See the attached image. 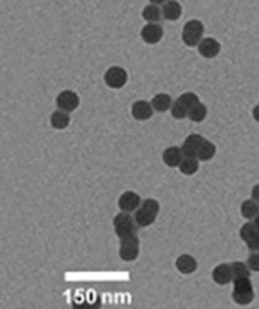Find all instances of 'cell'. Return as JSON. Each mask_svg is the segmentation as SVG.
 <instances>
[{
  "mask_svg": "<svg viewBox=\"0 0 259 309\" xmlns=\"http://www.w3.org/2000/svg\"><path fill=\"white\" fill-rule=\"evenodd\" d=\"M160 203L152 198L146 199L135 211L134 219L137 226L142 228L151 226L155 223L160 213Z\"/></svg>",
  "mask_w": 259,
  "mask_h": 309,
  "instance_id": "cell-1",
  "label": "cell"
},
{
  "mask_svg": "<svg viewBox=\"0 0 259 309\" xmlns=\"http://www.w3.org/2000/svg\"><path fill=\"white\" fill-rule=\"evenodd\" d=\"M234 288L233 298L238 304H249L254 298V292L249 277L234 279Z\"/></svg>",
  "mask_w": 259,
  "mask_h": 309,
  "instance_id": "cell-2",
  "label": "cell"
},
{
  "mask_svg": "<svg viewBox=\"0 0 259 309\" xmlns=\"http://www.w3.org/2000/svg\"><path fill=\"white\" fill-rule=\"evenodd\" d=\"M113 226L115 233L120 239L137 234V223L134 217L128 213L117 214L113 219Z\"/></svg>",
  "mask_w": 259,
  "mask_h": 309,
  "instance_id": "cell-3",
  "label": "cell"
},
{
  "mask_svg": "<svg viewBox=\"0 0 259 309\" xmlns=\"http://www.w3.org/2000/svg\"><path fill=\"white\" fill-rule=\"evenodd\" d=\"M119 256L122 261H134L140 254V239L137 234L120 239Z\"/></svg>",
  "mask_w": 259,
  "mask_h": 309,
  "instance_id": "cell-4",
  "label": "cell"
},
{
  "mask_svg": "<svg viewBox=\"0 0 259 309\" xmlns=\"http://www.w3.org/2000/svg\"><path fill=\"white\" fill-rule=\"evenodd\" d=\"M203 33V24L198 20H191L183 28V42L188 46H197L201 42Z\"/></svg>",
  "mask_w": 259,
  "mask_h": 309,
  "instance_id": "cell-5",
  "label": "cell"
},
{
  "mask_svg": "<svg viewBox=\"0 0 259 309\" xmlns=\"http://www.w3.org/2000/svg\"><path fill=\"white\" fill-rule=\"evenodd\" d=\"M127 73L125 69L118 66L110 68L104 76L106 85L116 89L122 88L127 82Z\"/></svg>",
  "mask_w": 259,
  "mask_h": 309,
  "instance_id": "cell-6",
  "label": "cell"
},
{
  "mask_svg": "<svg viewBox=\"0 0 259 309\" xmlns=\"http://www.w3.org/2000/svg\"><path fill=\"white\" fill-rule=\"evenodd\" d=\"M142 198L139 195L132 191H127L120 195L118 199V207L121 212H135L142 205Z\"/></svg>",
  "mask_w": 259,
  "mask_h": 309,
  "instance_id": "cell-7",
  "label": "cell"
},
{
  "mask_svg": "<svg viewBox=\"0 0 259 309\" xmlns=\"http://www.w3.org/2000/svg\"><path fill=\"white\" fill-rule=\"evenodd\" d=\"M240 237L251 251L259 252V229L253 223H247L240 230Z\"/></svg>",
  "mask_w": 259,
  "mask_h": 309,
  "instance_id": "cell-8",
  "label": "cell"
},
{
  "mask_svg": "<svg viewBox=\"0 0 259 309\" xmlns=\"http://www.w3.org/2000/svg\"><path fill=\"white\" fill-rule=\"evenodd\" d=\"M56 103L61 111L70 112L79 106V98L75 92L65 90L59 95Z\"/></svg>",
  "mask_w": 259,
  "mask_h": 309,
  "instance_id": "cell-9",
  "label": "cell"
},
{
  "mask_svg": "<svg viewBox=\"0 0 259 309\" xmlns=\"http://www.w3.org/2000/svg\"><path fill=\"white\" fill-rule=\"evenodd\" d=\"M205 138L197 134H192L184 141L181 150L184 157L197 158V152Z\"/></svg>",
  "mask_w": 259,
  "mask_h": 309,
  "instance_id": "cell-10",
  "label": "cell"
},
{
  "mask_svg": "<svg viewBox=\"0 0 259 309\" xmlns=\"http://www.w3.org/2000/svg\"><path fill=\"white\" fill-rule=\"evenodd\" d=\"M163 35L162 27L157 23H149L142 31V38L148 44H156L162 39Z\"/></svg>",
  "mask_w": 259,
  "mask_h": 309,
  "instance_id": "cell-11",
  "label": "cell"
},
{
  "mask_svg": "<svg viewBox=\"0 0 259 309\" xmlns=\"http://www.w3.org/2000/svg\"><path fill=\"white\" fill-rule=\"evenodd\" d=\"M198 51L204 57H215L220 53V45L216 40L213 38H205L200 42Z\"/></svg>",
  "mask_w": 259,
  "mask_h": 309,
  "instance_id": "cell-12",
  "label": "cell"
},
{
  "mask_svg": "<svg viewBox=\"0 0 259 309\" xmlns=\"http://www.w3.org/2000/svg\"><path fill=\"white\" fill-rule=\"evenodd\" d=\"M132 115L138 120H146L153 115V108L146 101H137L132 105Z\"/></svg>",
  "mask_w": 259,
  "mask_h": 309,
  "instance_id": "cell-13",
  "label": "cell"
},
{
  "mask_svg": "<svg viewBox=\"0 0 259 309\" xmlns=\"http://www.w3.org/2000/svg\"><path fill=\"white\" fill-rule=\"evenodd\" d=\"M176 268L179 272L184 275H189L197 270V262L194 257L188 254H183L177 259Z\"/></svg>",
  "mask_w": 259,
  "mask_h": 309,
  "instance_id": "cell-14",
  "label": "cell"
},
{
  "mask_svg": "<svg viewBox=\"0 0 259 309\" xmlns=\"http://www.w3.org/2000/svg\"><path fill=\"white\" fill-rule=\"evenodd\" d=\"M183 159V152L181 148L177 146L167 148L163 152L164 163L170 168H176L179 166Z\"/></svg>",
  "mask_w": 259,
  "mask_h": 309,
  "instance_id": "cell-15",
  "label": "cell"
},
{
  "mask_svg": "<svg viewBox=\"0 0 259 309\" xmlns=\"http://www.w3.org/2000/svg\"><path fill=\"white\" fill-rule=\"evenodd\" d=\"M213 279L215 283L220 285L229 284L231 281L232 273L230 265L221 264L214 269L212 273Z\"/></svg>",
  "mask_w": 259,
  "mask_h": 309,
  "instance_id": "cell-16",
  "label": "cell"
},
{
  "mask_svg": "<svg viewBox=\"0 0 259 309\" xmlns=\"http://www.w3.org/2000/svg\"><path fill=\"white\" fill-rule=\"evenodd\" d=\"M182 14V7L176 1H168L163 7V16L169 21H176Z\"/></svg>",
  "mask_w": 259,
  "mask_h": 309,
  "instance_id": "cell-17",
  "label": "cell"
},
{
  "mask_svg": "<svg viewBox=\"0 0 259 309\" xmlns=\"http://www.w3.org/2000/svg\"><path fill=\"white\" fill-rule=\"evenodd\" d=\"M152 106L159 112L168 111L172 106L171 97L165 93L156 95L152 100Z\"/></svg>",
  "mask_w": 259,
  "mask_h": 309,
  "instance_id": "cell-18",
  "label": "cell"
},
{
  "mask_svg": "<svg viewBox=\"0 0 259 309\" xmlns=\"http://www.w3.org/2000/svg\"><path fill=\"white\" fill-rule=\"evenodd\" d=\"M215 146L211 141L205 139L203 143H201V147L197 152V158L202 162L211 160L215 153Z\"/></svg>",
  "mask_w": 259,
  "mask_h": 309,
  "instance_id": "cell-19",
  "label": "cell"
},
{
  "mask_svg": "<svg viewBox=\"0 0 259 309\" xmlns=\"http://www.w3.org/2000/svg\"><path fill=\"white\" fill-rule=\"evenodd\" d=\"M70 121V115L64 111H55L51 115V125L56 129H65L69 125Z\"/></svg>",
  "mask_w": 259,
  "mask_h": 309,
  "instance_id": "cell-20",
  "label": "cell"
},
{
  "mask_svg": "<svg viewBox=\"0 0 259 309\" xmlns=\"http://www.w3.org/2000/svg\"><path fill=\"white\" fill-rule=\"evenodd\" d=\"M199 169V164L196 158L185 157L179 164V170L185 175H192Z\"/></svg>",
  "mask_w": 259,
  "mask_h": 309,
  "instance_id": "cell-21",
  "label": "cell"
},
{
  "mask_svg": "<svg viewBox=\"0 0 259 309\" xmlns=\"http://www.w3.org/2000/svg\"><path fill=\"white\" fill-rule=\"evenodd\" d=\"M207 115V109L204 104L197 103L188 111V116L194 122H201Z\"/></svg>",
  "mask_w": 259,
  "mask_h": 309,
  "instance_id": "cell-22",
  "label": "cell"
},
{
  "mask_svg": "<svg viewBox=\"0 0 259 309\" xmlns=\"http://www.w3.org/2000/svg\"><path fill=\"white\" fill-rule=\"evenodd\" d=\"M241 213L245 219H253L258 215L259 206L253 201H244L241 206Z\"/></svg>",
  "mask_w": 259,
  "mask_h": 309,
  "instance_id": "cell-23",
  "label": "cell"
},
{
  "mask_svg": "<svg viewBox=\"0 0 259 309\" xmlns=\"http://www.w3.org/2000/svg\"><path fill=\"white\" fill-rule=\"evenodd\" d=\"M143 18L150 23H156L161 19V11L156 5H148L143 11Z\"/></svg>",
  "mask_w": 259,
  "mask_h": 309,
  "instance_id": "cell-24",
  "label": "cell"
},
{
  "mask_svg": "<svg viewBox=\"0 0 259 309\" xmlns=\"http://www.w3.org/2000/svg\"><path fill=\"white\" fill-rule=\"evenodd\" d=\"M231 269L232 278L233 279L243 278V277H249L250 271L247 265L243 262L235 261L230 265Z\"/></svg>",
  "mask_w": 259,
  "mask_h": 309,
  "instance_id": "cell-25",
  "label": "cell"
},
{
  "mask_svg": "<svg viewBox=\"0 0 259 309\" xmlns=\"http://www.w3.org/2000/svg\"><path fill=\"white\" fill-rule=\"evenodd\" d=\"M188 110L179 100H177L173 104L171 109L172 115L176 119H183L185 118L188 114Z\"/></svg>",
  "mask_w": 259,
  "mask_h": 309,
  "instance_id": "cell-26",
  "label": "cell"
},
{
  "mask_svg": "<svg viewBox=\"0 0 259 309\" xmlns=\"http://www.w3.org/2000/svg\"><path fill=\"white\" fill-rule=\"evenodd\" d=\"M178 100L180 101L184 106L190 110L192 106L199 103V98L197 95L192 93V92H186L184 94L181 95L180 97H178Z\"/></svg>",
  "mask_w": 259,
  "mask_h": 309,
  "instance_id": "cell-27",
  "label": "cell"
},
{
  "mask_svg": "<svg viewBox=\"0 0 259 309\" xmlns=\"http://www.w3.org/2000/svg\"><path fill=\"white\" fill-rule=\"evenodd\" d=\"M248 267L253 271H259V253H252L247 260Z\"/></svg>",
  "mask_w": 259,
  "mask_h": 309,
  "instance_id": "cell-28",
  "label": "cell"
},
{
  "mask_svg": "<svg viewBox=\"0 0 259 309\" xmlns=\"http://www.w3.org/2000/svg\"><path fill=\"white\" fill-rule=\"evenodd\" d=\"M252 197L253 201H257L259 203V184L255 186L252 191Z\"/></svg>",
  "mask_w": 259,
  "mask_h": 309,
  "instance_id": "cell-29",
  "label": "cell"
},
{
  "mask_svg": "<svg viewBox=\"0 0 259 309\" xmlns=\"http://www.w3.org/2000/svg\"><path fill=\"white\" fill-rule=\"evenodd\" d=\"M252 114H253V117H254L255 120L259 121V104L257 106H255Z\"/></svg>",
  "mask_w": 259,
  "mask_h": 309,
  "instance_id": "cell-30",
  "label": "cell"
},
{
  "mask_svg": "<svg viewBox=\"0 0 259 309\" xmlns=\"http://www.w3.org/2000/svg\"><path fill=\"white\" fill-rule=\"evenodd\" d=\"M252 223H253V224H254L255 226H256V228L259 229V213L258 215L255 217V220L252 222Z\"/></svg>",
  "mask_w": 259,
  "mask_h": 309,
  "instance_id": "cell-31",
  "label": "cell"
}]
</instances>
